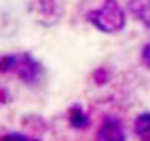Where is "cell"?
<instances>
[{"mask_svg": "<svg viewBox=\"0 0 150 141\" xmlns=\"http://www.w3.org/2000/svg\"><path fill=\"white\" fill-rule=\"evenodd\" d=\"M142 141H150V135H146V137H144V139H142Z\"/></svg>", "mask_w": 150, "mask_h": 141, "instance_id": "obj_10", "label": "cell"}, {"mask_svg": "<svg viewBox=\"0 0 150 141\" xmlns=\"http://www.w3.org/2000/svg\"><path fill=\"white\" fill-rule=\"evenodd\" d=\"M12 70H16V72H18V75H21L23 79L31 81V79H35L37 72H39V64H37L31 56L21 54V56H13Z\"/></svg>", "mask_w": 150, "mask_h": 141, "instance_id": "obj_2", "label": "cell"}, {"mask_svg": "<svg viewBox=\"0 0 150 141\" xmlns=\"http://www.w3.org/2000/svg\"><path fill=\"white\" fill-rule=\"evenodd\" d=\"M88 21L104 33H117L125 25V14L115 0H106L98 10L87 16Z\"/></svg>", "mask_w": 150, "mask_h": 141, "instance_id": "obj_1", "label": "cell"}, {"mask_svg": "<svg viewBox=\"0 0 150 141\" xmlns=\"http://www.w3.org/2000/svg\"><path fill=\"white\" fill-rule=\"evenodd\" d=\"M40 8L44 14H52L56 10V4H54V0H40Z\"/></svg>", "mask_w": 150, "mask_h": 141, "instance_id": "obj_7", "label": "cell"}, {"mask_svg": "<svg viewBox=\"0 0 150 141\" xmlns=\"http://www.w3.org/2000/svg\"><path fill=\"white\" fill-rule=\"evenodd\" d=\"M94 79H96L98 83H104V81L108 79V72H106V70H98V72H94Z\"/></svg>", "mask_w": 150, "mask_h": 141, "instance_id": "obj_8", "label": "cell"}, {"mask_svg": "<svg viewBox=\"0 0 150 141\" xmlns=\"http://www.w3.org/2000/svg\"><path fill=\"white\" fill-rule=\"evenodd\" d=\"M129 10L137 19L150 27V0H129Z\"/></svg>", "mask_w": 150, "mask_h": 141, "instance_id": "obj_4", "label": "cell"}, {"mask_svg": "<svg viewBox=\"0 0 150 141\" xmlns=\"http://www.w3.org/2000/svg\"><path fill=\"white\" fill-rule=\"evenodd\" d=\"M69 122H71L73 128H85V126L88 124V118H87V114L81 110L79 106H73L71 112H69Z\"/></svg>", "mask_w": 150, "mask_h": 141, "instance_id": "obj_6", "label": "cell"}, {"mask_svg": "<svg viewBox=\"0 0 150 141\" xmlns=\"http://www.w3.org/2000/svg\"><path fill=\"white\" fill-rule=\"evenodd\" d=\"M98 137H100L102 141H125L123 128H121V124L114 118H108L106 122L102 124L100 132H98Z\"/></svg>", "mask_w": 150, "mask_h": 141, "instance_id": "obj_3", "label": "cell"}, {"mask_svg": "<svg viewBox=\"0 0 150 141\" xmlns=\"http://www.w3.org/2000/svg\"><path fill=\"white\" fill-rule=\"evenodd\" d=\"M142 62L146 64V68H150V44H146L142 49Z\"/></svg>", "mask_w": 150, "mask_h": 141, "instance_id": "obj_9", "label": "cell"}, {"mask_svg": "<svg viewBox=\"0 0 150 141\" xmlns=\"http://www.w3.org/2000/svg\"><path fill=\"white\" fill-rule=\"evenodd\" d=\"M135 133H137L141 139H144L146 135H150V114L144 112L135 120Z\"/></svg>", "mask_w": 150, "mask_h": 141, "instance_id": "obj_5", "label": "cell"}]
</instances>
